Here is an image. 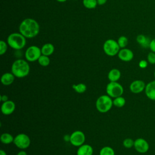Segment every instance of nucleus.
Masks as SVG:
<instances>
[{
	"mask_svg": "<svg viewBox=\"0 0 155 155\" xmlns=\"http://www.w3.org/2000/svg\"><path fill=\"white\" fill-rule=\"evenodd\" d=\"M39 25L34 19H24L19 24V30L26 38H33L36 36L39 33Z\"/></svg>",
	"mask_w": 155,
	"mask_h": 155,
	"instance_id": "nucleus-1",
	"label": "nucleus"
},
{
	"mask_svg": "<svg viewBox=\"0 0 155 155\" xmlns=\"http://www.w3.org/2000/svg\"><path fill=\"white\" fill-rule=\"evenodd\" d=\"M30 65L27 61L22 59L15 61L11 67L12 73L18 78H23L27 76L30 73Z\"/></svg>",
	"mask_w": 155,
	"mask_h": 155,
	"instance_id": "nucleus-2",
	"label": "nucleus"
},
{
	"mask_svg": "<svg viewBox=\"0 0 155 155\" xmlns=\"http://www.w3.org/2000/svg\"><path fill=\"white\" fill-rule=\"evenodd\" d=\"M7 41L8 45L12 48L19 50L25 47L26 44V38L21 33H13L8 35Z\"/></svg>",
	"mask_w": 155,
	"mask_h": 155,
	"instance_id": "nucleus-3",
	"label": "nucleus"
},
{
	"mask_svg": "<svg viewBox=\"0 0 155 155\" xmlns=\"http://www.w3.org/2000/svg\"><path fill=\"white\" fill-rule=\"evenodd\" d=\"M96 108L97 110L102 113H105L109 111L113 105V100L111 97L107 94L100 96L96 101Z\"/></svg>",
	"mask_w": 155,
	"mask_h": 155,
	"instance_id": "nucleus-4",
	"label": "nucleus"
},
{
	"mask_svg": "<svg viewBox=\"0 0 155 155\" xmlns=\"http://www.w3.org/2000/svg\"><path fill=\"white\" fill-rule=\"evenodd\" d=\"M106 92L111 98L120 96L124 93V88L118 82H110L106 87Z\"/></svg>",
	"mask_w": 155,
	"mask_h": 155,
	"instance_id": "nucleus-5",
	"label": "nucleus"
},
{
	"mask_svg": "<svg viewBox=\"0 0 155 155\" xmlns=\"http://www.w3.org/2000/svg\"><path fill=\"white\" fill-rule=\"evenodd\" d=\"M120 47L117 42L112 39H108L105 41L103 45L104 53L109 56H114L118 54Z\"/></svg>",
	"mask_w": 155,
	"mask_h": 155,
	"instance_id": "nucleus-6",
	"label": "nucleus"
},
{
	"mask_svg": "<svg viewBox=\"0 0 155 155\" xmlns=\"http://www.w3.org/2000/svg\"><path fill=\"white\" fill-rule=\"evenodd\" d=\"M13 143L17 148L21 150H25L30 145L31 140L27 134L19 133L15 137Z\"/></svg>",
	"mask_w": 155,
	"mask_h": 155,
	"instance_id": "nucleus-7",
	"label": "nucleus"
},
{
	"mask_svg": "<svg viewBox=\"0 0 155 155\" xmlns=\"http://www.w3.org/2000/svg\"><path fill=\"white\" fill-rule=\"evenodd\" d=\"M42 55L41 50L36 45H31L28 47L25 52V58L28 62L38 61Z\"/></svg>",
	"mask_w": 155,
	"mask_h": 155,
	"instance_id": "nucleus-8",
	"label": "nucleus"
},
{
	"mask_svg": "<svg viewBox=\"0 0 155 155\" xmlns=\"http://www.w3.org/2000/svg\"><path fill=\"white\" fill-rule=\"evenodd\" d=\"M85 141V136L84 132L80 130L73 131L70 134V143L74 147H80L84 144Z\"/></svg>",
	"mask_w": 155,
	"mask_h": 155,
	"instance_id": "nucleus-9",
	"label": "nucleus"
},
{
	"mask_svg": "<svg viewBox=\"0 0 155 155\" xmlns=\"http://www.w3.org/2000/svg\"><path fill=\"white\" fill-rule=\"evenodd\" d=\"M134 148L137 152L143 154L148 151L150 145L145 139L139 137L134 140Z\"/></svg>",
	"mask_w": 155,
	"mask_h": 155,
	"instance_id": "nucleus-10",
	"label": "nucleus"
},
{
	"mask_svg": "<svg viewBox=\"0 0 155 155\" xmlns=\"http://www.w3.org/2000/svg\"><path fill=\"white\" fill-rule=\"evenodd\" d=\"M146 87L145 83L142 80H134L130 85V90L134 94H139L145 91Z\"/></svg>",
	"mask_w": 155,
	"mask_h": 155,
	"instance_id": "nucleus-11",
	"label": "nucleus"
},
{
	"mask_svg": "<svg viewBox=\"0 0 155 155\" xmlns=\"http://www.w3.org/2000/svg\"><path fill=\"white\" fill-rule=\"evenodd\" d=\"M16 108V105L15 103L11 100H8L5 102H2L1 107V110L2 113L4 115H10L12 114Z\"/></svg>",
	"mask_w": 155,
	"mask_h": 155,
	"instance_id": "nucleus-12",
	"label": "nucleus"
},
{
	"mask_svg": "<svg viewBox=\"0 0 155 155\" xmlns=\"http://www.w3.org/2000/svg\"><path fill=\"white\" fill-rule=\"evenodd\" d=\"M117 56L121 61L124 62H130L133 59L134 53L130 49L124 48L119 50Z\"/></svg>",
	"mask_w": 155,
	"mask_h": 155,
	"instance_id": "nucleus-13",
	"label": "nucleus"
},
{
	"mask_svg": "<svg viewBox=\"0 0 155 155\" xmlns=\"http://www.w3.org/2000/svg\"><path fill=\"white\" fill-rule=\"evenodd\" d=\"M145 93L149 99L155 101V80L146 84Z\"/></svg>",
	"mask_w": 155,
	"mask_h": 155,
	"instance_id": "nucleus-14",
	"label": "nucleus"
},
{
	"mask_svg": "<svg viewBox=\"0 0 155 155\" xmlns=\"http://www.w3.org/2000/svg\"><path fill=\"white\" fill-rule=\"evenodd\" d=\"M15 75L11 72H7L4 73L1 78V82L2 85L5 86H8L12 84L15 81Z\"/></svg>",
	"mask_w": 155,
	"mask_h": 155,
	"instance_id": "nucleus-15",
	"label": "nucleus"
},
{
	"mask_svg": "<svg viewBox=\"0 0 155 155\" xmlns=\"http://www.w3.org/2000/svg\"><path fill=\"white\" fill-rule=\"evenodd\" d=\"M93 148L88 144H83L79 147L77 150V155H93Z\"/></svg>",
	"mask_w": 155,
	"mask_h": 155,
	"instance_id": "nucleus-16",
	"label": "nucleus"
},
{
	"mask_svg": "<svg viewBox=\"0 0 155 155\" xmlns=\"http://www.w3.org/2000/svg\"><path fill=\"white\" fill-rule=\"evenodd\" d=\"M121 77V73L119 69L113 68L108 73V79L110 82H117Z\"/></svg>",
	"mask_w": 155,
	"mask_h": 155,
	"instance_id": "nucleus-17",
	"label": "nucleus"
},
{
	"mask_svg": "<svg viewBox=\"0 0 155 155\" xmlns=\"http://www.w3.org/2000/svg\"><path fill=\"white\" fill-rule=\"evenodd\" d=\"M136 41L142 47L144 48H147L148 47L149 48L151 40L149 38L147 37L146 36L142 34H140L137 36Z\"/></svg>",
	"mask_w": 155,
	"mask_h": 155,
	"instance_id": "nucleus-18",
	"label": "nucleus"
},
{
	"mask_svg": "<svg viewBox=\"0 0 155 155\" xmlns=\"http://www.w3.org/2000/svg\"><path fill=\"white\" fill-rule=\"evenodd\" d=\"M41 50L42 54L49 56L53 53L54 51V47L51 43H46L42 45Z\"/></svg>",
	"mask_w": 155,
	"mask_h": 155,
	"instance_id": "nucleus-19",
	"label": "nucleus"
},
{
	"mask_svg": "<svg viewBox=\"0 0 155 155\" xmlns=\"http://www.w3.org/2000/svg\"><path fill=\"white\" fill-rule=\"evenodd\" d=\"M14 137L8 133H4L1 135L0 140L1 142L5 145H8L12 143H13Z\"/></svg>",
	"mask_w": 155,
	"mask_h": 155,
	"instance_id": "nucleus-20",
	"label": "nucleus"
},
{
	"mask_svg": "<svg viewBox=\"0 0 155 155\" xmlns=\"http://www.w3.org/2000/svg\"><path fill=\"white\" fill-rule=\"evenodd\" d=\"M125 103H126L125 99L124 97H122V96L115 97L113 100V105L116 107H118V108L123 107L125 105Z\"/></svg>",
	"mask_w": 155,
	"mask_h": 155,
	"instance_id": "nucleus-21",
	"label": "nucleus"
},
{
	"mask_svg": "<svg viewBox=\"0 0 155 155\" xmlns=\"http://www.w3.org/2000/svg\"><path fill=\"white\" fill-rule=\"evenodd\" d=\"M72 88L76 93L79 94L83 93L87 90V86L84 83H79L78 84H74L72 85Z\"/></svg>",
	"mask_w": 155,
	"mask_h": 155,
	"instance_id": "nucleus-22",
	"label": "nucleus"
},
{
	"mask_svg": "<svg viewBox=\"0 0 155 155\" xmlns=\"http://www.w3.org/2000/svg\"><path fill=\"white\" fill-rule=\"evenodd\" d=\"M99 155H115V152L111 147L105 146L101 149Z\"/></svg>",
	"mask_w": 155,
	"mask_h": 155,
	"instance_id": "nucleus-23",
	"label": "nucleus"
},
{
	"mask_svg": "<svg viewBox=\"0 0 155 155\" xmlns=\"http://www.w3.org/2000/svg\"><path fill=\"white\" fill-rule=\"evenodd\" d=\"M38 62L42 67H47L50 63V59L48 56L42 54L38 59Z\"/></svg>",
	"mask_w": 155,
	"mask_h": 155,
	"instance_id": "nucleus-24",
	"label": "nucleus"
},
{
	"mask_svg": "<svg viewBox=\"0 0 155 155\" xmlns=\"http://www.w3.org/2000/svg\"><path fill=\"white\" fill-rule=\"evenodd\" d=\"M84 6L88 9L94 8L97 4V0H83L82 1Z\"/></svg>",
	"mask_w": 155,
	"mask_h": 155,
	"instance_id": "nucleus-25",
	"label": "nucleus"
},
{
	"mask_svg": "<svg viewBox=\"0 0 155 155\" xmlns=\"http://www.w3.org/2000/svg\"><path fill=\"white\" fill-rule=\"evenodd\" d=\"M117 42L120 48H125L126 46L128 45V38L126 36H121L118 38Z\"/></svg>",
	"mask_w": 155,
	"mask_h": 155,
	"instance_id": "nucleus-26",
	"label": "nucleus"
},
{
	"mask_svg": "<svg viewBox=\"0 0 155 155\" xmlns=\"http://www.w3.org/2000/svg\"><path fill=\"white\" fill-rule=\"evenodd\" d=\"M123 146L126 148H131L134 147V140L131 138H126L123 140Z\"/></svg>",
	"mask_w": 155,
	"mask_h": 155,
	"instance_id": "nucleus-27",
	"label": "nucleus"
},
{
	"mask_svg": "<svg viewBox=\"0 0 155 155\" xmlns=\"http://www.w3.org/2000/svg\"><path fill=\"white\" fill-rule=\"evenodd\" d=\"M7 44L5 41H0V54H4L7 50Z\"/></svg>",
	"mask_w": 155,
	"mask_h": 155,
	"instance_id": "nucleus-28",
	"label": "nucleus"
},
{
	"mask_svg": "<svg viewBox=\"0 0 155 155\" xmlns=\"http://www.w3.org/2000/svg\"><path fill=\"white\" fill-rule=\"evenodd\" d=\"M147 61L150 64H155V53L150 51L147 55Z\"/></svg>",
	"mask_w": 155,
	"mask_h": 155,
	"instance_id": "nucleus-29",
	"label": "nucleus"
},
{
	"mask_svg": "<svg viewBox=\"0 0 155 155\" xmlns=\"http://www.w3.org/2000/svg\"><path fill=\"white\" fill-rule=\"evenodd\" d=\"M148 66V61H146V60H144V59H142L141 61H139V67L140 68H147Z\"/></svg>",
	"mask_w": 155,
	"mask_h": 155,
	"instance_id": "nucleus-30",
	"label": "nucleus"
},
{
	"mask_svg": "<svg viewBox=\"0 0 155 155\" xmlns=\"http://www.w3.org/2000/svg\"><path fill=\"white\" fill-rule=\"evenodd\" d=\"M149 48L150 49L151 51L155 53V38L151 40L150 44L149 45Z\"/></svg>",
	"mask_w": 155,
	"mask_h": 155,
	"instance_id": "nucleus-31",
	"label": "nucleus"
},
{
	"mask_svg": "<svg viewBox=\"0 0 155 155\" xmlns=\"http://www.w3.org/2000/svg\"><path fill=\"white\" fill-rule=\"evenodd\" d=\"M8 100H9V99H8V97L7 95H6V94H1L0 96V101L1 102H5V101H7Z\"/></svg>",
	"mask_w": 155,
	"mask_h": 155,
	"instance_id": "nucleus-32",
	"label": "nucleus"
},
{
	"mask_svg": "<svg viewBox=\"0 0 155 155\" xmlns=\"http://www.w3.org/2000/svg\"><path fill=\"white\" fill-rule=\"evenodd\" d=\"M107 0H97V4L99 5H102L104 4H105L107 2Z\"/></svg>",
	"mask_w": 155,
	"mask_h": 155,
	"instance_id": "nucleus-33",
	"label": "nucleus"
},
{
	"mask_svg": "<svg viewBox=\"0 0 155 155\" xmlns=\"http://www.w3.org/2000/svg\"><path fill=\"white\" fill-rule=\"evenodd\" d=\"M70 135H68V134H66L64 136V140L65 141V142H68L69 141L70 142Z\"/></svg>",
	"mask_w": 155,
	"mask_h": 155,
	"instance_id": "nucleus-34",
	"label": "nucleus"
},
{
	"mask_svg": "<svg viewBox=\"0 0 155 155\" xmlns=\"http://www.w3.org/2000/svg\"><path fill=\"white\" fill-rule=\"evenodd\" d=\"M16 155H27V154L26 151H24L23 150H22L21 151H19V152L17 153Z\"/></svg>",
	"mask_w": 155,
	"mask_h": 155,
	"instance_id": "nucleus-35",
	"label": "nucleus"
},
{
	"mask_svg": "<svg viewBox=\"0 0 155 155\" xmlns=\"http://www.w3.org/2000/svg\"><path fill=\"white\" fill-rule=\"evenodd\" d=\"M0 155H7V154L6 152L4 150H0Z\"/></svg>",
	"mask_w": 155,
	"mask_h": 155,
	"instance_id": "nucleus-36",
	"label": "nucleus"
},
{
	"mask_svg": "<svg viewBox=\"0 0 155 155\" xmlns=\"http://www.w3.org/2000/svg\"><path fill=\"white\" fill-rule=\"evenodd\" d=\"M56 1H58L59 2H64L67 1V0H56Z\"/></svg>",
	"mask_w": 155,
	"mask_h": 155,
	"instance_id": "nucleus-37",
	"label": "nucleus"
},
{
	"mask_svg": "<svg viewBox=\"0 0 155 155\" xmlns=\"http://www.w3.org/2000/svg\"><path fill=\"white\" fill-rule=\"evenodd\" d=\"M154 78H155V71H154Z\"/></svg>",
	"mask_w": 155,
	"mask_h": 155,
	"instance_id": "nucleus-38",
	"label": "nucleus"
},
{
	"mask_svg": "<svg viewBox=\"0 0 155 155\" xmlns=\"http://www.w3.org/2000/svg\"><path fill=\"white\" fill-rule=\"evenodd\" d=\"M74 1H76V0H74Z\"/></svg>",
	"mask_w": 155,
	"mask_h": 155,
	"instance_id": "nucleus-39",
	"label": "nucleus"
}]
</instances>
